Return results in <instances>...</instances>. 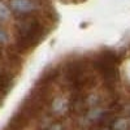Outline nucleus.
Instances as JSON below:
<instances>
[{
	"instance_id": "nucleus-6",
	"label": "nucleus",
	"mask_w": 130,
	"mask_h": 130,
	"mask_svg": "<svg viewBox=\"0 0 130 130\" xmlns=\"http://www.w3.org/2000/svg\"><path fill=\"white\" fill-rule=\"evenodd\" d=\"M100 130H107V129H100Z\"/></svg>"
},
{
	"instance_id": "nucleus-1",
	"label": "nucleus",
	"mask_w": 130,
	"mask_h": 130,
	"mask_svg": "<svg viewBox=\"0 0 130 130\" xmlns=\"http://www.w3.org/2000/svg\"><path fill=\"white\" fill-rule=\"evenodd\" d=\"M40 31L42 27L39 25V22L37 21H27V22L22 24L20 31H18V47L21 50H27L30 48L32 44L39 40L40 38Z\"/></svg>"
},
{
	"instance_id": "nucleus-3",
	"label": "nucleus",
	"mask_w": 130,
	"mask_h": 130,
	"mask_svg": "<svg viewBox=\"0 0 130 130\" xmlns=\"http://www.w3.org/2000/svg\"><path fill=\"white\" fill-rule=\"evenodd\" d=\"M9 14H10L9 8L3 2H0V20H7L9 17Z\"/></svg>"
},
{
	"instance_id": "nucleus-4",
	"label": "nucleus",
	"mask_w": 130,
	"mask_h": 130,
	"mask_svg": "<svg viewBox=\"0 0 130 130\" xmlns=\"http://www.w3.org/2000/svg\"><path fill=\"white\" fill-rule=\"evenodd\" d=\"M127 126V122L125 121V118H120V120H116L113 122V127L116 130H125Z\"/></svg>"
},
{
	"instance_id": "nucleus-5",
	"label": "nucleus",
	"mask_w": 130,
	"mask_h": 130,
	"mask_svg": "<svg viewBox=\"0 0 130 130\" xmlns=\"http://www.w3.org/2000/svg\"><path fill=\"white\" fill-rule=\"evenodd\" d=\"M7 39H8V38H7V34H5L2 29H0V43H5Z\"/></svg>"
},
{
	"instance_id": "nucleus-2",
	"label": "nucleus",
	"mask_w": 130,
	"mask_h": 130,
	"mask_svg": "<svg viewBox=\"0 0 130 130\" xmlns=\"http://www.w3.org/2000/svg\"><path fill=\"white\" fill-rule=\"evenodd\" d=\"M10 8L17 13H29L35 9V4L31 0H12Z\"/></svg>"
}]
</instances>
